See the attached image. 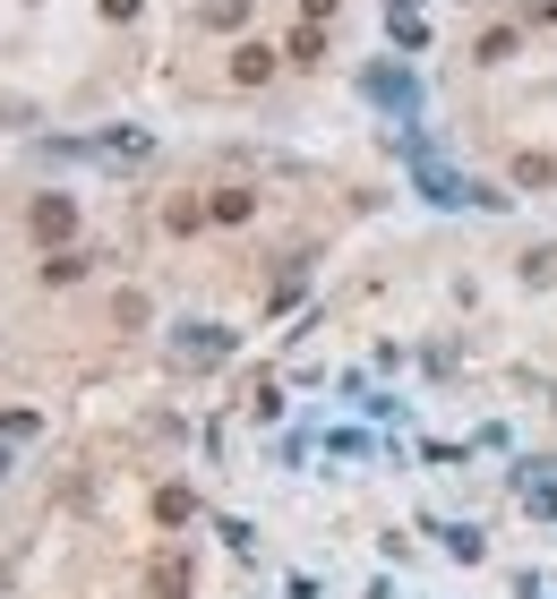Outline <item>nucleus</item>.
Listing matches in <instances>:
<instances>
[{
    "mask_svg": "<svg viewBox=\"0 0 557 599\" xmlns=\"http://www.w3.org/2000/svg\"><path fill=\"white\" fill-rule=\"evenodd\" d=\"M69 223H78L69 197H34V231H43V240H69Z\"/></svg>",
    "mask_w": 557,
    "mask_h": 599,
    "instance_id": "1",
    "label": "nucleus"
},
{
    "mask_svg": "<svg viewBox=\"0 0 557 599\" xmlns=\"http://www.w3.org/2000/svg\"><path fill=\"white\" fill-rule=\"evenodd\" d=\"M231 78H240V86H266V78H275V61H266L258 43H240V61H231Z\"/></svg>",
    "mask_w": 557,
    "mask_h": 599,
    "instance_id": "2",
    "label": "nucleus"
}]
</instances>
